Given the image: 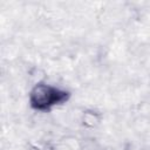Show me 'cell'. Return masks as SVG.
<instances>
[{"label": "cell", "instance_id": "cell-1", "mask_svg": "<svg viewBox=\"0 0 150 150\" xmlns=\"http://www.w3.org/2000/svg\"><path fill=\"white\" fill-rule=\"evenodd\" d=\"M70 97L68 90L48 83H36L29 91L28 101L30 107L41 112L50 111L54 107L66 103Z\"/></svg>", "mask_w": 150, "mask_h": 150}]
</instances>
